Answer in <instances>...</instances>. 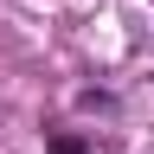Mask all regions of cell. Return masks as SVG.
I'll use <instances>...</instances> for the list:
<instances>
[]
</instances>
